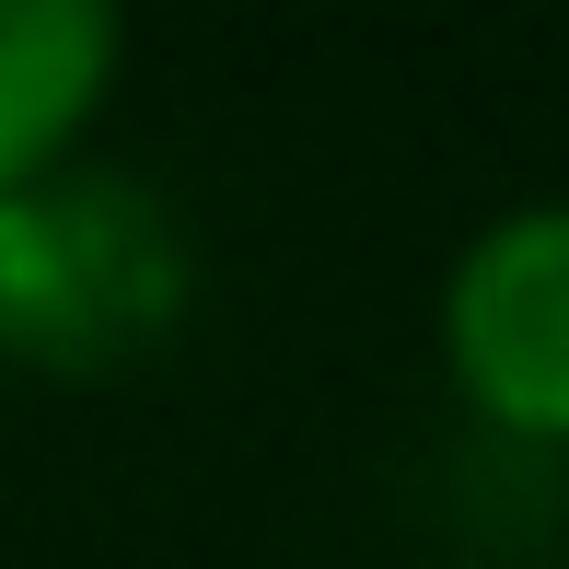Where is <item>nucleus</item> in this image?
<instances>
[{"label":"nucleus","mask_w":569,"mask_h":569,"mask_svg":"<svg viewBox=\"0 0 569 569\" xmlns=\"http://www.w3.org/2000/svg\"><path fill=\"white\" fill-rule=\"evenodd\" d=\"M187 291H198V244L151 174L70 151L0 198V360L12 372L47 383L128 372L140 349L187 326Z\"/></svg>","instance_id":"1"},{"label":"nucleus","mask_w":569,"mask_h":569,"mask_svg":"<svg viewBox=\"0 0 569 569\" xmlns=\"http://www.w3.org/2000/svg\"><path fill=\"white\" fill-rule=\"evenodd\" d=\"M117 12L106 0H0V198L82 151L93 106L117 93Z\"/></svg>","instance_id":"3"},{"label":"nucleus","mask_w":569,"mask_h":569,"mask_svg":"<svg viewBox=\"0 0 569 569\" xmlns=\"http://www.w3.org/2000/svg\"><path fill=\"white\" fill-rule=\"evenodd\" d=\"M442 372L500 442H569V198H511L453 244Z\"/></svg>","instance_id":"2"}]
</instances>
